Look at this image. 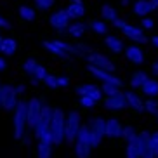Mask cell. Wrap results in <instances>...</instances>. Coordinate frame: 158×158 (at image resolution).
Masks as SVG:
<instances>
[{
    "mask_svg": "<svg viewBox=\"0 0 158 158\" xmlns=\"http://www.w3.org/2000/svg\"><path fill=\"white\" fill-rule=\"evenodd\" d=\"M64 125H66V113L61 108L52 110V118L49 123L52 134V144L54 146H63L64 144Z\"/></svg>",
    "mask_w": 158,
    "mask_h": 158,
    "instance_id": "obj_1",
    "label": "cell"
},
{
    "mask_svg": "<svg viewBox=\"0 0 158 158\" xmlns=\"http://www.w3.org/2000/svg\"><path fill=\"white\" fill-rule=\"evenodd\" d=\"M12 127H14V139L21 141L28 132L26 127V99H19L12 111Z\"/></svg>",
    "mask_w": 158,
    "mask_h": 158,
    "instance_id": "obj_2",
    "label": "cell"
},
{
    "mask_svg": "<svg viewBox=\"0 0 158 158\" xmlns=\"http://www.w3.org/2000/svg\"><path fill=\"white\" fill-rule=\"evenodd\" d=\"M104 127H106V118L102 115H94L89 118L87 129L90 135V148H99L104 139Z\"/></svg>",
    "mask_w": 158,
    "mask_h": 158,
    "instance_id": "obj_3",
    "label": "cell"
},
{
    "mask_svg": "<svg viewBox=\"0 0 158 158\" xmlns=\"http://www.w3.org/2000/svg\"><path fill=\"white\" fill-rule=\"evenodd\" d=\"M75 148V155L77 158H90V135H89V129L87 123H82L80 125V130L77 134V139L73 143Z\"/></svg>",
    "mask_w": 158,
    "mask_h": 158,
    "instance_id": "obj_4",
    "label": "cell"
},
{
    "mask_svg": "<svg viewBox=\"0 0 158 158\" xmlns=\"http://www.w3.org/2000/svg\"><path fill=\"white\" fill-rule=\"evenodd\" d=\"M80 125H82V115L77 110H71L66 115V125H64V143L71 144L73 146L75 139H77V134L80 130Z\"/></svg>",
    "mask_w": 158,
    "mask_h": 158,
    "instance_id": "obj_5",
    "label": "cell"
},
{
    "mask_svg": "<svg viewBox=\"0 0 158 158\" xmlns=\"http://www.w3.org/2000/svg\"><path fill=\"white\" fill-rule=\"evenodd\" d=\"M85 61H87V64L94 66V68H99V70H104L108 73H115L116 71V66L113 64V61L110 59L108 56L101 54V52H90L85 56Z\"/></svg>",
    "mask_w": 158,
    "mask_h": 158,
    "instance_id": "obj_6",
    "label": "cell"
},
{
    "mask_svg": "<svg viewBox=\"0 0 158 158\" xmlns=\"http://www.w3.org/2000/svg\"><path fill=\"white\" fill-rule=\"evenodd\" d=\"M40 111H42V101H40V98H37V96L30 98L26 101V127H28V130H31L33 125L38 122Z\"/></svg>",
    "mask_w": 158,
    "mask_h": 158,
    "instance_id": "obj_7",
    "label": "cell"
},
{
    "mask_svg": "<svg viewBox=\"0 0 158 158\" xmlns=\"http://www.w3.org/2000/svg\"><path fill=\"white\" fill-rule=\"evenodd\" d=\"M19 98L14 90V85L4 84L2 85V98H0V108H4L5 111H14Z\"/></svg>",
    "mask_w": 158,
    "mask_h": 158,
    "instance_id": "obj_8",
    "label": "cell"
},
{
    "mask_svg": "<svg viewBox=\"0 0 158 158\" xmlns=\"http://www.w3.org/2000/svg\"><path fill=\"white\" fill-rule=\"evenodd\" d=\"M87 70L92 77H96L98 80H101V84H111V85H116V87H120V89L123 87V80H122L116 73H108V71L99 70V68H94V66H90V64H87Z\"/></svg>",
    "mask_w": 158,
    "mask_h": 158,
    "instance_id": "obj_9",
    "label": "cell"
},
{
    "mask_svg": "<svg viewBox=\"0 0 158 158\" xmlns=\"http://www.w3.org/2000/svg\"><path fill=\"white\" fill-rule=\"evenodd\" d=\"M70 23H71V18L68 16L66 9H57V10H54V12L49 16V24H51L54 30H57L59 33L64 31Z\"/></svg>",
    "mask_w": 158,
    "mask_h": 158,
    "instance_id": "obj_10",
    "label": "cell"
},
{
    "mask_svg": "<svg viewBox=\"0 0 158 158\" xmlns=\"http://www.w3.org/2000/svg\"><path fill=\"white\" fill-rule=\"evenodd\" d=\"M75 92H77L78 98H82V96L90 98L96 104H99V102L102 101L101 89H99V85H96V84H78L77 87H75Z\"/></svg>",
    "mask_w": 158,
    "mask_h": 158,
    "instance_id": "obj_11",
    "label": "cell"
},
{
    "mask_svg": "<svg viewBox=\"0 0 158 158\" xmlns=\"http://www.w3.org/2000/svg\"><path fill=\"white\" fill-rule=\"evenodd\" d=\"M102 102H104V108L110 110V111H122V110H127V101H125L123 90H118V92L113 94V96L104 98Z\"/></svg>",
    "mask_w": 158,
    "mask_h": 158,
    "instance_id": "obj_12",
    "label": "cell"
},
{
    "mask_svg": "<svg viewBox=\"0 0 158 158\" xmlns=\"http://www.w3.org/2000/svg\"><path fill=\"white\" fill-rule=\"evenodd\" d=\"M123 35H125L129 40L135 44V45H143V44H149V38L148 35L139 28V26H135V24H127L125 28H123Z\"/></svg>",
    "mask_w": 158,
    "mask_h": 158,
    "instance_id": "obj_13",
    "label": "cell"
},
{
    "mask_svg": "<svg viewBox=\"0 0 158 158\" xmlns=\"http://www.w3.org/2000/svg\"><path fill=\"white\" fill-rule=\"evenodd\" d=\"M123 54H125L127 61H129V63H132V64H135V66H143L144 64L146 56H144V51L141 49V45H135V44L125 45Z\"/></svg>",
    "mask_w": 158,
    "mask_h": 158,
    "instance_id": "obj_14",
    "label": "cell"
},
{
    "mask_svg": "<svg viewBox=\"0 0 158 158\" xmlns=\"http://www.w3.org/2000/svg\"><path fill=\"white\" fill-rule=\"evenodd\" d=\"M122 122L115 116L111 118H106V127H104V137H110V139H120L122 137Z\"/></svg>",
    "mask_w": 158,
    "mask_h": 158,
    "instance_id": "obj_15",
    "label": "cell"
},
{
    "mask_svg": "<svg viewBox=\"0 0 158 158\" xmlns=\"http://www.w3.org/2000/svg\"><path fill=\"white\" fill-rule=\"evenodd\" d=\"M85 33H87V24L84 21H73V23L68 24V28L61 35H66V37H71L75 40H80V38H84Z\"/></svg>",
    "mask_w": 158,
    "mask_h": 158,
    "instance_id": "obj_16",
    "label": "cell"
},
{
    "mask_svg": "<svg viewBox=\"0 0 158 158\" xmlns=\"http://www.w3.org/2000/svg\"><path fill=\"white\" fill-rule=\"evenodd\" d=\"M155 10H156V7L149 0H137L132 4V14L137 16V18H148Z\"/></svg>",
    "mask_w": 158,
    "mask_h": 158,
    "instance_id": "obj_17",
    "label": "cell"
},
{
    "mask_svg": "<svg viewBox=\"0 0 158 158\" xmlns=\"http://www.w3.org/2000/svg\"><path fill=\"white\" fill-rule=\"evenodd\" d=\"M137 137H139V144H141V151H143V158H153V143H151V135H149L148 130H141L137 132Z\"/></svg>",
    "mask_w": 158,
    "mask_h": 158,
    "instance_id": "obj_18",
    "label": "cell"
},
{
    "mask_svg": "<svg viewBox=\"0 0 158 158\" xmlns=\"http://www.w3.org/2000/svg\"><path fill=\"white\" fill-rule=\"evenodd\" d=\"M125 101H127V108L134 110L135 113H143L144 111V101L141 99V96L135 90H125Z\"/></svg>",
    "mask_w": 158,
    "mask_h": 158,
    "instance_id": "obj_19",
    "label": "cell"
},
{
    "mask_svg": "<svg viewBox=\"0 0 158 158\" xmlns=\"http://www.w3.org/2000/svg\"><path fill=\"white\" fill-rule=\"evenodd\" d=\"M125 158H143V151H141V144H139V137L137 134L129 137L125 141Z\"/></svg>",
    "mask_w": 158,
    "mask_h": 158,
    "instance_id": "obj_20",
    "label": "cell"
},
{
    "mask_svg": "<svg viewBox=\"0 0 158 158\" xmlns=\"http://www.w3.org/2000/svg\"><path fill=\"white\" fill-rule=\"evenodd\" d=\"M66 12H68V16L71 18V21H78V19H82L85 16V4L84 0H71L70 4H68V7H66Z\"/></svg>",
    "mask_w": 158,
    "mask_h": 158,
    "instance_id": "obj_21",
    "label": "cell"
},
{
    "mask_svg": "<svg viewBox=\"0 0 158 158\" xmlns=\"http://www.w3.org/2000/svg\"><path fill=\"white\" fill-rule=\"evenodd\" d=\"M104 45L108 47V51L111 52V54H122L123 49H125V44L122 40L120 37H116V35H106L104 37Z\"/></svg>",
    "mask_w": 158,
    "mask_h": 158,
    "instance_id": "obj_22",
    "label": "cell"
},
{
    "mask_svg": "<svg viewBox=\"0 0 158 158\" xmlns=\"http://www.w3.org/2000/svg\"><path fill=\"white\" fill-rule=\"evenodd\" d=\"M99 12H101V21H104V23H113L116 18H120L118 16V10H116V7L115 5H111V4H102L101 5V9H99Z\"/></svg>",
    "mask_w": 158,
    "mask_h": 158,
    "instance_id": "obj_23",
    "label": "cell"
},
{
    "mask_svg": "<svg viewBox=\"0 0 158 158\" xmlns=\"http://www.w3.org/2000/svg\"><path fill=\"white\" fill-rule=\"evenodd\" d=\"M0 52H2V56H5V57H12L14 56L16 52H18V42H16V38H12V37L2 38Z\"/></svg>",
    "mask_w": 158,
    "mask_h": 158,
    "instance_id": "obj_24",
    "label": "cell"
},
{
    "mask_svg": "<svg viewBox=\"0 0 158 158\" xmlns=\"http://www.w3.org/2000/svg\"><path fill=\"white\" fill-rule=\"evenodd\" d=\"M87 30H90V31H94L96 35H104L106 37L108 31H110V28H108V24L104 23V21H101V19L98 18H92V19H89L87 23Z\"/></svg>",
    "mask_w": 158,
    "mask_h": 158,
    "instance_id": "obj_25",
    "label": "cell"
},
{
    "mask_svg": "<svg viewBox=\"0 0 158 158\" xmlns=\"http://www.w3.org/2000/svg\"><path fill=\"white\" fill-rule=\"evenodd\" d=\"M139 90L146 96V99L158 98V80L156 78H148L146 80V84H144Z\"/></svg>",
    "mask_w": 158,
    "mask_h": 158,
    "instance_id": "obj_26",
    "label": "cell"
},
{
    "mask_svg": "<svg viewBox=\"0 0 158 158\" xmlns=\"http://www.w3.org/2000/svg\"><path fill=\"white\" fill-rule=\"evenodd\" d=\"M149 78V75L146 73L144 70H137L134 73L130 75V80H129V85L132 89H141L144 84H146V80Z\"/></svg>",
    "mask_w": 158,
    "mask_h": 158,
    "instance_id": "obj_27",
    "label": "cell"
},
{
    "mask_svg": "<svg viewBox=\"0 0 158 158\" xmlns=\"http://www.w3.org/2000/svg\"><path fill=\"white\" fill-rule=\"evenodd\" d=\"M42 47L45 49L47 52H49V54H51V56L57 57V59H64V61H70V59H71V57L66 54V52H63L59 47H56L54 44L51 42V40H44V42H42Z\"/></svg>",
    "mask_w": 158,
    "mask_h": 158,
    "instance_id": "obj_28",
    "label": "cell"
},
{
    "mask_svg": "<svg viewBox=\"0 0 158 158\" xmlns=\"http://www.w3.org/2000/svg\"><path fill=\"white\" fill-rule=\"evenodd\" d=\"M18 16L23 19V21H26V23H31V21H35V18H37V10L33 9L31 5L23 4V5L18 7Z\"/></svg>",
    "mask_w": 158,
    "mask_h": 158,
    "instance_id": "obj_29",
    "label": "cell"
},
{
    "mask_svg": "<svg viewBox=\"0 0 158 158\" xmlns=\"http://www.w3.org/2000/svg\"><path fill=\"white\" fill-rule=\"evenodd\" d=\"M40 64V61L37 59V57H26V59L23 61V64H21V68H23V71L28 77H31L33 75V71L37 70V66Z\"/></svg>",
    "mask_w": 158,
    "mask_h": 158,
    "instance_id": "obj_30",
    "label": "cell"
},
{
    "mask_svg": "<svg viewBox=\"0 0 158 158\" xmlns=\"http://www.w3.org/2000/svg\"><path fill=\"white\" fill-rule=\"evenodd\" d=\"M51 156H52V146L37 143V158H51Z\"/></svg>",
    "mask_w": 158,
    "mask_h": 158,
    "instance_id": "obj_31",
    "label": "cell"
},
{
    "mask_svg": "<svg viewBox=\"0 0 158 158\" xmlns=\"http://www.w3.org/2000/svg\"><path fill=\"white\" fill-rule=\"evenodd\" d=\"M33 4L37 7L38 10H42V12H47V10H51L54 5H56V0H33Z\"/></svg>",
    "mask_w": 158,
    "mask_h": 158,
    "instance_id": "obj_32",
    "label": "cell"
},
{
    "mask_svg": "<svg viewBox=\"0 0 158 158\" xmlns=\"http://www.w3.org/2000/svg\"><path fill=\"white\" fill-rule=\"evenodd\" d=\"M52 110L54 108L51 106V104H42V111H40V118L38 120H42L44 123H51V118H52Z\"/></svg>",
    "mask_w": 158,
    "mask_h": 158,
    "instance_id": "obj_33",
    "label": "cell"
},
{
    "mask_svg": "<svg viewBox=\"0 0 158 158\" xmlns=\"http://www.w3.org/2000/svg\"><path fill=\"white\" fill-rule=\"evenodd\" d=\"M99 89H101V94L104 96V98H108V96H113V94H116L118 90H122L120 87L111 85V84H101V85H99Z\"/></svg>",
    "mask_w": 158,
    "mask_h": 158,
    "instance_id": "obj_34",
    "label": "cell"
},
{
    "mask_svg": "<svg viewBox=\"0 0 158 158\" xmlns=\"http://www.w3.org/2000/svg\"><path fill=\"white\" fill-rule=\"evenodd\" d=\"M144 111L149 113V115H156L158 113V101L156 99H146L144 101Z\"/></svg>",
    "mask_w": 158,
    "mask_h": 158,
    "instance_id": "obj_35",
    "label": "cell"
},
{
    "mask_svg": "<svg viewBox=\"0 0 158 158\" xmlns=\"http://www.w3.org/2000/svg\"><path fill=\"white\" fill-rule=\"evenodd\" d=\"M42 84L45 85L47 89H51V90H56V89H59V87H57V77H56V75H52V73L47 75L45 78H44Z\"/></svg>",
    "mask_w": 158,
    "mask_h": 158,
    "instance_id": "obj_36",
    "label": "cell"
},
{
    "mask_svg": "<svg viewBox=\"0 0 158 158\" xmlns=\"http://www.w3.org/2000/svg\"><path fill=\"white\" fill-rule=\"evenodd\" d=\"M47 75H49V71H47L45 66H44V64H38V66H37V70L33 71L31 77H33L35 80H38V82H44V78H45Z\"/></svg>",
    "mask_w": 158,
    "mask_h": 158,
    "instance_id": "obj_37",
    "label": "cell"
},
{
    "mask_svg": "<svg viewBox=\"0 0 158 158\" xmlns=\"http://www.w3.org/2000/svg\"><path fill=\"white\" fill-rule=\"evenodd\" d=\"M135 134H137V129H135L132 123L122 127V137H123V141H127L129 137H132V135H135Z\"/></svg>",
    "mask_w": 158,
    "mask_h": 158,
    "instance_id": "obj_38",
    "label": "cell"
},
{
    "mask_svg": "<svg viewBox=\"0 0 158 158\" xmlns=\"http://www.w3.org/2000/svg\"><path fill=\"white\" fill-rule=\"evenodd\" d=\"M78 104L84 108V110H92V108L98 106V104H96V102H94L90 98H87V96H82V98H78Z\"/></svg>",
    "mask_w": 158,
    "mask_h": 158,
    "instance_id": "obj_39",
    "label": "cell"
},
{
    "mask_svg": "<svg viewBox=\"0 0 158 158\" xmlns=\"http://www.w3.org/2000/svg\"><path fill=\"white\" fill-rule=\"evenodd\" d=\"M139 24H141L139 28L144 31V30H153L156 23H155V19H153V18H149V16H148V18H143V19H141Z\"/></svg>",
    "mask_w": 158,
    "mask_h": 158,
    "instance_id": "obj_40",
    "label": "cell"
},
{
    "mask_svg": "<svg viewBox=\"0 0 158 158\" xmlns=\"http://www.w3.org/2000/svg\"><path fill=\"white\" fill-rule=\"evenodd\" d=\"M71 84V78L70 77H66V75H59L57 77V87H68V85Z\"/></svg>",
    "mask_w": 158,
    "mask_h": 158,
    "instance_id": "obj_41",
    "label": "cell"
},
{
    "mask_svg": "<svg viewBox=\"0 0 158 158\" xmlns=\"http://www.w3.org/2000/svg\"><path fill=\"white\" fill-rule=\"evenodd\" d=\"M149 135H151V143H153V153L155 156H158V130L149 132Z\"/></svg>",
    "mask_w": 158,
    "mask_h": 158,
    "instance_id": "obj_42",
    "label": "cell"
},
{
    "mask_svg": "<svg viewBox=\"0 0 158 158\" xmlns=\"http://www.w3.org/2000/svg\"><path fill=\"white\" fill-rule=\"evenodd\" d=\"M113 26H115V28L116 30H118V31H123V28H125V26H127V21H125V19H123V18H116L115 19V21H113Z\"/></svg>",
    "mask_w": 158,
    "mask_h": 158,
    "instance_id": "obj_43",
    "label": "cell"
},
{
    "mask_svg": "<svg viewBox=\"0 0 158 158\" xmlns=\"http://www.w3.org/2000/svg\"><path fill=\"white\" fill-rule=\"evenodd\" d=\"M14 90H16V94H18V98H21V96H24V92H26V85L18 84V85H14Z\"/></svg>",
    "mask_w": 158,
    "mask_h": 158,
    "instance_id": "obj_44",
    "label": "cell"
},
{
    "mask_svg": "<svg viewBox=\"0 0 158 158\" xmlns=\"http://www.w3.org/2000/svg\"><path fill=\"white\" fill-rule=\"evenodd\" d=\"M10 21H7V19L4 18V16H0V30H10Z\"/></svg>",
    "mask_w": 158,
    "mask_h": 158,
    "instance_id": "obj_45",
    "label": "cell"
},
{
    "mask_svg": "<svg viewBox=\"0 0 158 158\" xmlns=\"http://www.w3.org/2000/svg\"><path fill=\"white\" fill-rule=\"evenodd\" d=\"M7 66H9V64H7V59H5L4 56H0V73L7 70Z\"/></svg>",
    "mask_w": 158,
    "mask_h": 158,
    "instance_id": "obj_46",
    "label": "cell"
},
{
    "mask_svg": "<svg viewBox=\"0 0 158 158\" xmlns=\"http://www.w3.org/2000/svg\"><path fill=\"white\" fill-rule=\"evenodd\" d=\"M151 73H153L155 77H158V59L151 63Z\"/></svg>",
    "mask_w": 158,
    "mask_h": 158,
    "instance_id": "obj_47",
    "label": "cell"
},
{
    "mask_svg": "<svg viewBox=\"0 0 158 158\" xmlns=\"http://www.w3.org/2000/svg\"><path fill=\"white\" fill-rule=\"evenodd\" d=\"M149 44H151V45L158 51V35H153V37L149 38Z\"/></svg>",
    "mask_w": 158,
    "mask_h": 158,
    "instance_id": "obj_48",
    "label": "cell"
},
{
    "mask_svg": "<svg viewBox=\"0 0 158 158\" xmlns=\"http://www.w3.org/2000/svg\"><path fill=\"white\" fill-rule=\"evenodd\" d=\"M30 85H33V87H37V85H40V82H38V80H35L33 77H30Z\"/></svg>",
    "mask_w": 158,
    "mask_h": 158,
    "instance_id": "obj_49",
    "label": "cell"
},
{
    "mask_svg": "<svg viewBox=\"0 0 158 158\" xmlns=\"http://www.w3.org/2000/svg\"><path fill=\"white\" fill-rule=\"evenodd\" d=\"M120 4L123 5V7H127V5L130 4V0H120Z\"/></svg>",
    "mask_w": 158,
    "mask_h": 158,
    "instance_id": "obj_50",
    "label": "cell"
},
{
    "mask_svg": "<svg viewBox=\"0 0 158 158\" xmlns=\"http://www.w3.org/2000/svg\"><path fill=\"white\" fill-rule=\"evenodd\" d=\"M149 2H151V4H153L155 7H156V9H158V0H149Z\"/></svg>",
    "mask_w": 158,
    "mask_h": 158,
    "instance_id": "obj_51",
    "label": "cell"
},
{
    "mask_svg": "<svg viewBox=\"0 0 158 158\" xmlns=\"http://www.w3.org/2000/svg\"><path fill=\"white\" fill-rule=\"evenodd\" d=\"M2 85H4V84H2V82H0V98H2Z\"/></svg>",
    "mask_w": 158,
    "mask_h": 158,
    "instance_id": "obj_52",
    "label": "cell"
},
{
    "mask_svg": "<svg viewBox=\"0 0 158 158\" xmlns=\"http://www.w3.org/2000/svg\"><path fill=\"white\" fill-rule=\"evenodd\" d=\"M155 118H156V123H158V113H156V115H155Z\"/></svg>",
    "mask_w": 158,
    "mask_h": 158,
    "instance_id": "obj_53",
    "label": "cell"
},
{
    "mask_svg": "<svg viewBox=\"0 0 158 158\" xmlns=\"http://www.w3.org/2000/svg\"><path fill=\"white\" fill-rule=\"evenodd\" d=\"M2 38H4V37H2V35H0V45H2Z\"/></svg>",
    "mask_w": 158,
    "mask_h": 158,
    "instance_id": "obj_54",
    "label": "cell"
},
{
    "mask_svg": "<svg viewBox=\"0 0 158 158\" xmlns=\"http://www.w3.org/2000/svg\"><path fill=\"white\" fill-rule=\"evenodd\" d=\"M134 2H137V0H130V4H134Z\"/></svg>",
    "mask_w": 158,
    "mask_h": 158,
    "instance_id": "obj_55",
    "label": "cell"
},
{
    "mask_svg": "<svg viewBox=\"0 0 158 158\" xmlns=\"http://www.w3.org/2000/svg\"><path fill=\"white\" fill-rule=\"evenodd\" d=\"M153 158H158V156H153Z\"/></svg>",
    "mask_w": 158,
    "mask_h": 158,
    "instance_id": "obj_56",
    "label": "cell"
}]
</instances>
